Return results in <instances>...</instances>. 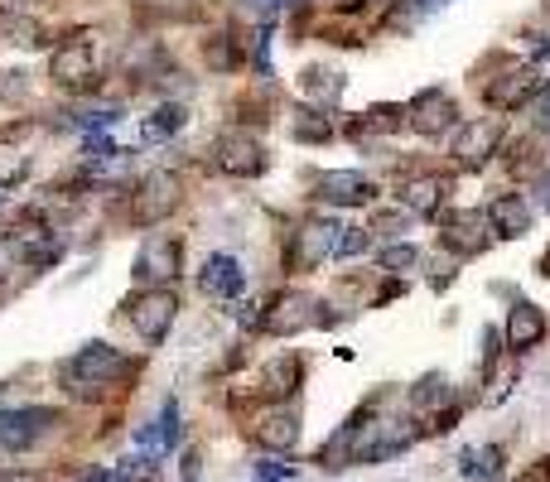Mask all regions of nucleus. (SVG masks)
<instances>
[{
	"mask_svg": "<svg viewBox=\"0 0 550 482\" xmlns=\"http://www.w3.org/2000/svg\"><path fill=\"white\" fill-rule=\"evenodd\" d=\"M406 126L425 140H440V135H454L464 121H459V102L449 87H420L411 102H406Z\"/></svg>",
	"mask_w": 550,
	"mask_h": 482,
	"instance_id": "nucleus-4",
	"label": "nucleus"
},
{
	"mask_svg": "<svg viewBox=\"0 0 550 482\" xmlns=\"http://www.w3.org/2000/svg\"><path fill=\"white\" fill-rule=\"evenodd\" d=\"M10 34H15L10 44H25V49H39V44H44V39H39L44 29L34 25V20H10Z\"/></svg>",
	"mask_w": 550,
	"mask_h": 482,
	"instance_id": "nucleus-33",
	"label": "nucleus"
},
{
	"mask_svg": "<svg viewBox=\"0 0 550 482\" xmlns=\"http://www.w3.org/2000/svg\"><path fill=\"white\" fill-rule=\"evenodd\" d=\"M0 482H39V473H25V468H0Z\"/></svg>",
	"mask_w": 550,
	"mask_h": 482,
	"instance_id": "nucleus-35",
	"label": "nucleus"
},
{
	"mask_svg": "<svg viewBox=\"0 0 550 482\" xmlns=\"http://www.w3.org/2000/svg\"><path fill=\"white\" fill-rule=\"evenodd\" d=\"M300 376H304V362L275 357L271 367H266V376H261V396H266V401H285L290 391H300Z\"/></svg>",
	"mask_w": 550,
	"mask_h": 482,
	"instance_id": "nucleus-23",
	"label": "nucleus"
},
{
	"mask_svg": "<svg viewBox=\"0 0 550 482\" xmlns=\"http://www.w3.org/2000/svg\"><path fill=\"white\" fill-rule=\"evenodd\" d=\"M319 299H309L304 290H280V295L261 309V333L271 338H295L304 328H319Z\"/></svg>",
	"mask_w": 550,
	"mask_h": 482,
	"instance_id": "nucleus-12",
	"label": "nucleus"
},
{
	"mask_svg": "<svg viewBox=\"0 0 550 482\" xmlns=\"http://www.w3.org/2000/svg\"><path fill=\"white\" fill-rule=\"evenodd\" d=\"M136 357H126L121 348L111 343H83L63 362V386L78 396V401H102L111 386H126L136 376Z\"/></svg>",
	"mask_w": 550,
	"mask_h": 482,
	"instance_id": "nucleus-1",
	"label": "nucleus"
},
{
	"mask_svg": "<svg viewBox=\"0 0 550 482\" xmlns=\"http://www.w3.org/2000/svg\"><path fill=\"white\" fill-rule=\"evenodd\" d=\"M15 5H39V0H15Z\"/></svg>",
	"mask_w": 550,
	"mask_h": 482,
	"instance_id": "nucleus-39",
	"label": "nucleus"
},
{
	"mask_svg": "<svg viewBox=\"0 0 550 482\" xmlns=\"http://www.w3.org/2000/svg\"><path fill=\"white\" fill-rule=\"evenodd\" d=\"M536 270H541V275H546V280H550V246H546V256L536 261Z\"/></svg>",
	"mask_w": 550,
	"mask_h": 482,
	"instance_id": "nucleus-38",
	"label": "nucleus"
},
{
	"mask_svg": "<svg viewBox=\"0 0 550 482\" xmlns=\"http://www.w3.org/2000/svg\"><path fill=\"white\" fill-rule=\"evenodd\" d=\"M415 261H420L415 241H396V246H382V251H377V270H411Z\"/></svg>",
	"mask_w": 550,
	"mask_h": 482,
	"instance_id": "nucleus-29",
	"label": "nucleus"
},
{
	"mask_svg": "<svg viewBox=\"0 0 550 482\" xmlns=\"http://www.w3.org/2000/svg\"><path fill=\"white\" fill-rule=\"evenodd\" d=\"M338 126H333L329 107H295L290 111V140H300V145H329Z\"/></svg>",
	"mask_w": 550,
	"mask_h": 482,
	"instance_id": "nucleus-22",
	"label": "nucleus"
},
{
	"mask_svg": "<svg viewBox=\"0 0 550 482\" xmlns=\"http://www.w3.org/2000/svg\"><path fill=\"white\" fill-rule=\"evenodd\" d=\"M58 425V410L54 405H5L0 410V449L5 454H29L49 429Z\"/></svg>",
	"mask_w": 550,
	"mask_h": 482,
	"instance_id": "nucleus-8",
	"label": "nucleus"
},
{
	"mask_svg": "<svg viewBox=\"0 0 550 482\" xmlns=\"http://www.w3.org/2000/svg\"><path fill=\"white\" fill-rule=\"evenodd\" d=\"M179 434H184V425H179V401L169 396L165 405H160V415L150 420V425H140L136 429V449H145V454H155V458H165L179 449Z\"/></svg>",
	"mask_w": 550,
	"mask_h": 482,
	"instance_id": "nucleus-19",
	"label": "nucleus"
},
{
	"mask_svg": "<svg viewBox=\"0 0 550 482\" xmlns=\"http://www.w3.org/2000/svg\"><path fill=\"white\" fill-rule=\"evenodd\" d=\"M449 188H454V179H444V174H411L396 188V203L411 217H440L449 203Z\"/></svg>",
	"mask_w": 550,
	"mask_h": 482,
	"instance_id": "nucleus-15",
	"label": "nucleus"
},
{
	"mask_svg": "<svg viewBox=\"0 0 550 482\" xmlns=\"http://www.w3.org/2000/svg\"><path fill=\"white\" fill-rule=\"evenodd\" d=\"M20 92H29V73H5V82H0V102H20Z\"/></svg>",
	"mask_w": 550,
	"mask_h": 482,
	"instance_id": "nucleus-34",
	"label": "nucleus"
},
{
	"mask_svg": "<svg viewBox=\"0 0 550 482\" xmlns=\"http://www.w3.org/2000/svg\"><path fill=\"white\" fill-rule=\"evenodd\" d=\"M444 401H454V386H449L444 376H425V381H415V391H411L415 410H430V405H444Z\"/></svg>",
	"mask_w": 550,
	"mask_h": 482,
	"instance_id": "nucleus-28",
	"label": "nucleus"
},
{
	"mask_svg": "<svg viewBox=\"0 0 550 482\" xmlns=\"http://www.w3.org/2000/svg\"><path fill=\"white\" fill-rule=\"evenodd\" d=\"M415 15H430V10H440V5H449V0H406Z\"/></svg>",
	"mask_w": 550,
	"mask_h": 482,
	"instance_id": "nucleus-36",
	"label": "nucleus"
},
{
	"mask_svg": "<svg viewBox=\"0 0 550 482\" xmlns=\"http://www.w3.org/2000/svg\"><path fill=\"white\" fill-rule=\"evenodd\" d=\"M502 338H507V352H517V357L541 348V338H546V309L531 304V299H517L507 323H502Z\"/></svg>",
	"mask_w": 550,
	"mask_h": 482,
	"instance_id": "nucleus-17",
	"label": "nucleus"
},
{
	"mask_svg": "<svg viewBox=\"0 0 550 482\" xmlns=\"http://www.w3.org/2000/svg\"><path fill=\"white\" fill-rule=\"evenodd\" d=\"M343 232H348V227H343L338 217H309L300 232H295V246H300V251L290 256V266H295V270H319L324 261L338 256Z\"/></svg>",
	"mask_w": 550,
	"mask_h": 482,
	"instance_id": "nucleus-13",
	"label": "nucleus"
},
{
	"mask_svg": "<svg viewBox=\"0 0 550 482\" xmlns=\"http://www.w3.org/2000/svg\"><path fill=\"white\" fill-rule=\"evenodd\" d=\"M343 87H348V78L333 73V68H304V78H300L304 97H314V102H324V107H333V102L343 97Z\"/></svg>",
	"mask_w": 550,
	"mask_h": 482,
	"instance_id": "nucleus-24",
	"label": "nucleus"
},
{
	"mask_svg": "<svg viewBox=\"0 0 550 482\" xmlns=\"http://www.w3.org/2000/svg\"><path fill=\"white\" fill-rule=\"evenodd\" d=\"M184 126H189V107H184V102H165V107L140 126V135H145V140H165V135H179Z\"/></svg>",
	"mask_w": 550,
	"mask_h": 482,
	"instance_id": "nucleus-25",
	"label": "nucleus"
},
{
	"mask_svg": "<svg viewBox=\"0 0 550 482\" xmlns=\"http://www.w3.org/2000/svg\"><path fill=\"white\" fill-rule=\"evenodd\" d=\"M541 73H536V63H517V58H507V68L497 73V78L483 82V107L497 111V116H507V111H522L536 92H541Z\"/></svg>",
	"mask_w": 550,
	"mask_h": 482,
	"instance_id": "nucleus-6",
	"label": "nucleus"
},
{
	"mask_svg": "<svg viewBox=\"0 0 550 482\" xmlns=\"http://www.w3.org/2000/svg\"><path fill=\"white\" fill-rule=\"evenodd\" d=\"M454 160L464 164V169H483V164L493 160L497 150H502V121L497 116H473L464 121L459 131H454Z\"/></svg>",
	"mask_w": 550,
	"mask_h": 482,
	"instance_id": "nucleus-14",
	"label": "nucleus"
},
{
	"mask_svg": "<svg viewBox=\"0 0 550 482\" xmlns=\"http://www.w3.org/2000/svg\"><path fill=\"white\" fill-rule=\"evenodd\" d=\"M367 232H377V237H401V232H411V213L406 208H396V213H372V227Z\"/></svg>",
	"mask_w": 550,
	"mask_h": 482,
	"instance_id": "nucleus-30",
	"label": "nucleus"
},
{
	"mask_svg": "<svg viewBox=\"0 0 550 482\" xmlns=\"http://www.w3.org/2000/svg\"><path fill=\"white\" fill-rule=\"evenodd\" d=\"M179 198H184L179 174L150 169V174L136 184V193H131V222H136V227H155V222H165V217L179 208Z\"/></svg>",
	"mask_w": 550,
	"mask_h": 482,
	"instance_id": "nucleus-9",
	"label": "nucleus"
},
{
	"mask_svg": "<svg viewBox=\"0 0 550 482\" xmlns=\"http://www.w3.org/2000/svg\"><path fill=\"white\" fill-rule=\"evenodd\" d=\"M208 164H213L218 174H227V179H261V174L271 169V150L251 131H242V126H227V131L213 135Z\"/></svg>",
	"mask_w": 550,
	"mask_h": 482,
	"instance_id": "nucleus-2",
	"label": "nucleus"
},
{
	"mask_svg": "<svg viewBox=\"0 0 550 482\" xmlns=\"http://www.w3.org/2000/svg\"><path fill=\"white\" fill-rule=\"evenodd\" d=\"M242 290H247V270H242L237 256L218 251V256L203 261V270H198V295L203 299H237Z\"/></svg>",
	"mask_w": 550,
	"mask_h": 482,
	"instance_id": "nucleus-16",
	"label": "nucleus"
},
{
	"mask_svg": "<svg viewBox=\"0 0 550 482\" xmlns=\"http://www.w3.org/2000/svg\"><path fill=\"white\" fill-rule=\"evenodd\" d=\"M526 107H531V121H536V131H550V82H541V92H536Z\"/></svg>",
	"mask_w": 550,
	"mask_h": 482,
	"instance_id": "nucleus-32",
	"label": "nucleus"
},
{
	"mask_svg": "<svg viewBox=\"0 0 550 482\" xmlns=\"http://www.w3.org/2000/svg\"><path fill=\"white\" fill-rule=\"evenodd\" d=\"M502 463H507L502 444H473L459 454V473H464V482H502V473H507Z\"/></svg>",
	"mask_w": 550,
	"mask_h": 482,
	"instance_id": "nucleus-21",
	"label": "nucleus"
},
{
	"mask_svg": "<svg viewBox=\"0 0 550 482\" xmlns=\"http://www.w3.org/2000/svg\"><path fill=\"white\" fill-rule=\"evenodd\" d=\"M251 473H256L261 482H290V478H295V468H290V463H280V458H256V463H251Z\"/></svg>",
	"mask_w": 550,
	"mask_h": 482,
	"instance_id": "nucleus-31",
	"label": "nucleus"
},
{
	"mask_svg": "<svg viewBox=\"0 0 550 482\" xmlns=\"http://www.w3.org/2000/svg\"><path fill=\"white\" fill-rule=\"evenodd\" d=\"M251 434H256V444H261L266 454H290V449L300 444V415L285 410V405H280V410H266Z\"/></svg>",
	"mask_w": 550,
	"mask_h": 482,
	"instance_id": "nucleus-20",
	"label": "nucleus"
},
{
	"mask_svg": "<svg viewBox=\"0 0 550 482\" xmlns=\"http://www.w3.org/2000/svg\"><path fill=\"white\" fill-rule=\"evenodd\" d=\"M314 203L333 208V213L367 208V203H377V179H367L362 169H329L314 179Z\"/></svg>",
	"mask_w": 550,
	"mask_h": 482,
	"instance_id": "nucleus-11",
	"label": "nucleus"
},
{
	"mask_svg": "<svg viewBox=\"0 0 550 482\" xmlns=\"http://www.w3.org/2000/svg\"><path fill=\"white\" fill-rule=\"evenodd\" d=\"M483 213H488V222H493L497 237H526V232H531V222H536L531 203H526V193H517V188L493 193V198L483 203Z\"/></svg>",
	"mask_w": 550,
	"mask_h": 482,
	"instance_id": "nucleus-18",
	"label": "nucleus"
},
{
	"mask_svg": "<svg viewBox=\"0 0 550 482\" xmlns=\"http://www.w3.org/2000/svg\"><path fill=\"white\" fill-rule=\"evenodd\" d=\"M131 275H136L145 290L174 285L184 275V237L179 232H150V237L140 241L136 261H131Z\"/></svg>",
	"mask_w": 550,
	"mask_h": 482,
	"instance_id": "nucleus-3",
	"label": "nucleus"
},
{
	"mask_svg": "<svg viewBox=\"0 0 550 482\" xmlns=\"http://www.w3.org/2000/svg\"><path fill=\"white\" fill-rule=\"evenodd\" d=\"M49 78L68 92V97H87L102 87V73H97V58H92V39H68L63 49H54L49 58Z\"/></svg>",
	"mask_w": 550,
	"mask_h": 482,
	"instance_id": "nucleus-7",
	"label": "nucleus"
},
{
	"mask_svg": "<svg viewBox=\"0 0 550 482\" xmlns=\"http://www.w3.org/2000/svg\"><path fill=\"white\" fill-rule=\"evenodd\" d=\"M203 63H208V68H218V73H237V63H242L237 39H232V34H213V39L203 44Z\"/></svg>",
	"mask_w": 550,
	"mask_h": 482,
	"instance_id": "nucleus-27",
	"label": "nucleus"
},
{
	"mask_svg": "<svg viewBox=\"0 0 550 482\" xmlns=\"http://www.w3.org/2000/svg\"><path fill=\"white\" fill-rule=\"evenodd\" d=\"M126 121V107H116V102H102V107H87V111H73V131H111V126H121Z\"/></svg>",
	"mask_w": 550,
	"mask_h": 482,
	"instance_id": "nucleus-26",
	"label": "nucleus"
},
{
	"mask_svg": "<svg viewBox=\"0 0 550 482\" xmlns=\"http://www.w3.org/2000/svg\"><path fill=\"white\" fill-rule=\"evenodd\" d=\"M126 309H131V328H136L140 343L160 348L169 338V328H174V319H179V295L169 285H155V290H140Z\"/></svg>",
	"mask_w": 550,
	"mask_h": 482,
	"instance_id": "nucleus-5",
	"label": "nucleus"
},
{
	"mask_svg": "<svg viewBox=\"0 0 550 482\" xmlns=\"http://www.w3.org/2000/svg\"><path fill=\"white\" fill-rule=\"evenodd\" d=\"M531 58H536V63H550V34L536 44V49H531Z\"/></svg>",
	"mask_w": 550,
	"mask_h": 482,
	"instance_id": "nucleus-37",
	"label": "nucleus"
},
{
	"mask_svg": "<svg viewBox=\"0 0 550 482\" xmlns=\"http://www.w3.org/2000/svg\"><path fill=\"white\" fill-rule=\"evenodd\" d=\"M488 232H493V222H488L483 208H449V213L440 217V246L449 256H459V261L483 256L488 241H493Z\"/></svg>",
	"mask_w": 550,
	"mask_h": 482,
	"instance_id": "nucleus-10",
	"label": "nucleus"
}]
</instances>
